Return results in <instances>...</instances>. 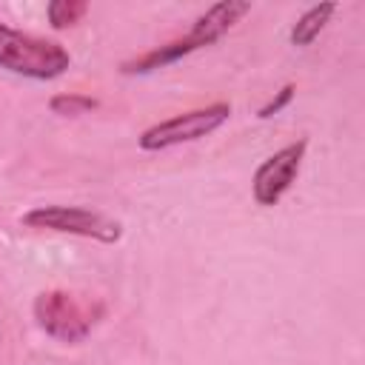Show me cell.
Instances as JSON below:
<instances>
[{"label":"cell","mask_w":365,"mask_h":365,"mask_svg":"<svg viewBox=\"0 0 365 365\" xmlns=\"http://www.w3.org/2000/svg\"><path fill=\"white\" fill-rule=\"evenodd\" d=\"M228 117H231V106L222 100L202 106V108H191V111L174 114V117L145 128L137 137V145L143 151H165V148H174L182 143H194V140H202L211 131H217Z\"/></svg>","instance_id":"cell-3"},{"label":"cell","mask_w":365,"mask_h":365,"mask_svg":"<svg viewBox=\"0 0 365 365\" xmlns=\"http://www.w3.org/2000/svg\"><path fill=\"white\" fill-rule=\"evenodd\" d=\"M48 108H51V114H60V117H77V114H86V111L97 108V100L88 97V94L68 91V94H54L48 100Z\"/></svg>","instance_id":"cell-10"},{"label":"cell","mask_w":365,"mask_h":365,"mask_svg":"<svg viewBox=\"0 0 365 365\" xmlns=\"http://www.w3.org/2000/svg\"><path fill=\"white\" fill-rule=\"evenodd\" d=\"M100 308L94 311L91 302H83L77 294L68 291H43L34 299V319L37 325L60 342H80L88 336Z\"/></svg>","instance_id":"cell-4"},{"label":"cell","mask_w":365,"mask_h":365,"mask_svg":"<svg viewBox=\"0 0 365 365\" xmlns=\"http://www.w3.org/2000/svg\"><path fill=\"white\" fill-rule=\"evenodd\" d=\"M248 11H251V3H248V0H222V3H214L211 9H205V11L194 20V26H191V31H188L185 37H188L197 48L211 46V43H217L225 31H231Z\"/></svg>","instance_id":"cell-6"},{"label":"cell","mask_w":365,"mask_h":365,"mask_svg":"<svg viewBox=\"0 0 365 365\" xmlns=\"http://www.w3.org/2000/svg\"><path fill=\"white\" fill-rule=\"evenodd\" d=\"M305 151H308V140H297V143L282 145L279 151H274L271 157H265L259 163V168L254 171V180H251V194H254L257 205L271 208L288 194V188L294 185V180L299 174Z\"/></svg>","instance_id":"cell-5"},{"label":"cell","mask_w":365,"mask_h":365,"mask_svg":"<svg viewBox=\"0 0 365 365\" xmlns=\"http://www.w3.org/2000/svg\"><path fill=\"white\" fill-rule=\"evenodd\" d=\"M294 91H297V86H294V83H285V86H282V88H279V91H277V94L257 111V117H259V120H268V117L279 114V111L294 100Z\"/></svg>","instance_id":"cell-11"},{"label":"cell","mask_w":365,"mask_h":365,"mask_svg":"<svg viewBox=\"0 0 365 365\" xmlns=\"http://www.w3.org/2000/svg\"><path fill=\"white\" fill-rule=\"evenodd\" d=\"M86 11H88V3H83V0H51L48 6H46V14H48V26L51 29H68V26H74V23H80L83 17H86Z\"/></svg>","instance_id":"cell-9"},{"label":"cell","mask_w":365,"mask_h":365,"mask_svg":"<svg viewBox=\"0 0 365 365\" xmlns=\"http://www.w3.org/2000/svg\"><path fill=\"white\" fill-rule=\"evenodd\" d=\"M336 11V3H317V6H311L297 23H294V29H291V46H311L317 37H319V31L325 29V23L331 20V14Z\"/></svg>","instance_id":"cell-8"},{"label":"cell","mask_w":365,"mask_h":365,"mask_svg":"<svg viewBox=\"0 0 365 365\" xmlns=\"http://www.w3.org/2000/svg\"><path fill=\"white\" fill-rule=\"evenodd\" d=\"M191 51H197V46L188 37H180V40H171L165 46H157V48H151V51H145V54H140L134 60H125L120 66V71L123 74H148V71H157L163 66H171V63L182 60Z\"/></svg>","instance_id":"cell-7"},{"label":"cell","mask_w":365,"mask_h":365,"mask_svg":"<svg viewBox=\"0 0 365 365\" xmlns=\"http://www.w3.org/2000/svg\"><path fill=\"white\" fill-rule=\"evenodd\" d=\"M68 66L71 54L60 43L0 23V68L29 80H54Z\"/></svg>","instance_id":"cell-1"},{"label":"cell","mask_w":365,"mask_h":365,"mask_svg":"<svg viewBox=\"0 0 365 365\" xmlns=\"http://www.w3.org/2000/svg\"><path fill=\"white\" fill-rule=\"evenodd\" d=\"M26 228H40V231H57V234H74V237H88L103 245H114L123 237V225L111 220L103 211L80 208V205H37L20 217Z\"/></svg>","instance_id":"cell-2"}]
</instances>
